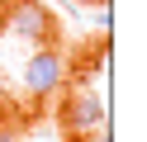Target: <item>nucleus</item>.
<instances>
[{
    "label": "nucleus",
    "instance_id": "5",
    "mask_svg": "<svg viewBox=\"0 0 147 142\" xmlns=\"http://www.w3.org/2000/svg\"><path fill=\"white\" fill-rule=\"evenodd\" d=\"M10 100V81H5V71H0V104Z\"/></svg>",
    "mask_w": 147,
    "mask_h": 142
},
{
    "label": "nucleus",
    "instance_id": "2",
    "mask_svg": "<svg viewBox=\"0 0 147 142\" xmlns=\"http://www.w3.org/2000/svg\"><path fill=\"white\" fill-rule=\"evenodd\" d=\"M62 85H67V57H62L52 43L33 47L29 66H24V90H29L33 100H52Z\"/></svg>",
    "mask_w": 147,
    "mask_h": 142
},
{
    "label": "nucleus",
    "instance_id": "4",
    "mask_svg": "<svg viewBox=\"0 0 147 142\" xmlns=\"http://www.w3.org/2000/svg\"><path fill=\"white\" fill-rule=\"evenodd\" d=\"M76 142H109V123H100V128H90L86 137H76Z\"/></svg>",
    "mask_w": 147,
    "mask_h": 142
},
{
    "label": "nucleus",
    "instance_id": "3",
    "mask_svg": "<svg viewBox=\"0 0 147 142\" xmlns=\"http://www.w3.org/2000/svg\"><path fill=\"white\" fill-rule=\"evenodd\" d=\"M57 123H62V133H71V137H86L90 128H100V123H105V104H100V95H90V90H71L67 100L57 104Z\"/></svg>",
    "mask_w": 147,
    "mask_h": 142
},
{
    "label": "nucleus",
    "instance_id": "1",
    "mask_svg": "<svg viewBox=\"0 0 147 142\" xmlns=\"http://www.w3.org/2000/svg\"><path fill=\"white\" fill-rule=\"evenodd\" d=\"M0 24L24 43H57V19L43 0H0Z\"/></svg>",
    "mask_w": 147,
    "mask_h": 142
}]
</instances>
